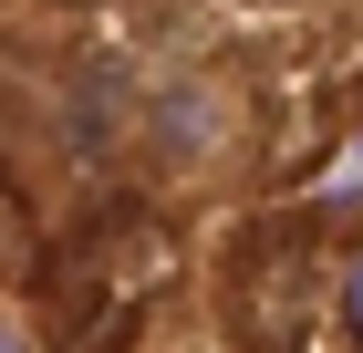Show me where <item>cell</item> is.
Here are the masks:
<instances>
[{
  "label": "cell",
  "instance_id": "6da1fadb",
  "mask_svg": "<svg viewBox=\"0 0 363 353\" xmlns=\"http://www.w3.org/2000/svg\"><path fill=\"white\" fill-rule=\"evenodd\" d=\"M125 136H135L145 177L177 197H208L250 166V94L239 73L208 53H167L135 73V104H125Z\"/></svg>",
  "mask_w": 363,
  "mask_h": 353
},
{
  "label": "cell",
  "instance_id": "3957f363",
  "mask_svg": "<svg viewBox=\"0 0 363 353\" xmlns=\"http://www.w3.org/2000/svg\"><path fill=\"white\" fill-rule=\"evenodd\" d=\"M342 322H353V343H363V260L342 271Z\"/></svg>",
  "mask_w": 363,
  "mask_h": 353
},
{
  "label": "cell",
  "instance_id": "7a4b0ae2",
  "mask_svg": "<svg viewBox=\"0 0 363 353\" xmlns=\"http://www.w3.org/2000/svg\"><path fill=\"white\" fill-rule=\"evenodd\" d=\"M0 353H42V322H31L21 301H0Z\"/></svg>",
  "mask_w": 363,
  "mask_h": 353
}]
</instances>
